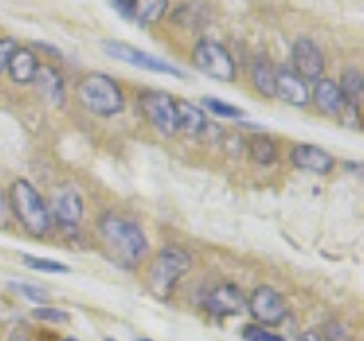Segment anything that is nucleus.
<instances>
[{
  "instance_id": "nucleus-30",
  "label": "nucleus",
  "mask_w": 364,
  "mask_h": 341,
  "mask_svg": "<svg viewBox=\"0 0 364 341\" xmlns=\"http://www.w3.org/2000/svg\"><path fill=\"white\" fill-rule=\"evenodd\" d=\"M5 214H7V207H5V198H3V191H0V225H5Z\"/></svg>"
},
{
  "instance_id": "nucleus-33",
  "label": "nucleus",
  "mask_w": 364,
  "mask_h": 341,
  "mask_svg": "<svg viewBox=\"0 0 364 341\" xmlns=\"http://www.w3.org/2000/svg\"><path fill=\"white\" fill-rule=\"evenodd\" d=\"M139 341H151V339H139Z\"/></svg>"
},
{
  "instance_id": "nucleus-29",
  "label": "nucleus",
  "mask_w": 364,
  "mask_h": 341,
  "mask_svg": "<svg viewBox=\"0 0 364 341\" xmlns=\"http://www.w3.org/2000/svg\"><path fill=\"white\" fill-rule=\"evenodd\" d=\"M112 5L117 7L121 14L128 18V9H130V0H112Z\"/></svg>"
},
{
  "instance_id": "nucleus-8",
  "label": "nucleus",
  "mask_w": 364,
  "mask_h": 341,
  "mask_svg": "<svg viewBox=\"0 0 364 341\" xmlns=\"http://www.w3.org/2000/svg\"><path fill=\"white\" fill-rule=\"evenodd\" d=\"M248 310L259 325H280L289 314L282 296L273 287H267V284H262L250 293Z\"/></svg>"
},
{
  "instance_id": "nucleus-32",
  "label": "nucleus",
  "mask_w": 364,
  "mask_h": 341,
  "mask_svg": "<svg viewBox=\"0 0 364 341\" xmlns=\"http://www.w3.org/2000/svg\"><path fill=\"white\" fill-rule=\"evenodd\" d=\"M64 341H77V339H64Z\"/></svg>"
},
{
  "instance_id": "nucleus-14",
  "label": "nucleus",
  "mask_w": 364,
  "mask_h": 341,
  "mask_svg": "<svg viewBox=\"0 0 364 341\" xmlns=\"http://www.w3.org/2000/svg\"><path fill=\"white\" fill-rule=\"evenodd\" d=\"M312 100L316 109L326 114V117H339L346 107L344 94L339 91V85H335L333 80H316L314 91H312Z\"/></svg>"
},
{
  "instance_id": "nucleus-24",
  "label": "nucleus",
  "mask_w": 364,
  "mask_h": 341,
  "mask_svg": "<svg viewBox=\"0 0 364 341\" xmlns=\"http://www.w3.org/2000/svg\"><path fill=\"white\" fill-rule=\"evenodd\" d=\"M11 287H14L18 293H23L26 298H30L32 303H37V305H43V303H48L50 301V293L41 289V287H34V284H28V282H11Z\"/></svg>"
},
{
  "instance_id": "nucleus-19",
  "label": "nucleus",
  "mask_w": 364,
  "mask_h": 341,
  "mask_svg": "<svg viewBox=\"0 0 364 341\" xmlns=\"http://www.w3.org/2000/svg\"><path fill=\"white\" fill-rule=\"evenodd\" d=\"M250 77H253V85L264 98L276 96V71L267 60H257L250 68Z\"/></svg>"
},
{
  "instance_id": "nucleus-21",
  "label": "nucleus",
  "mask_w": 364,
  "mask_h": 341,
  "mask_svg": "<svg viewBox=\"0 0 364 341\" xmlns=\"http://www.w3.org/2000/svg\"><path fill=\"white\" fill-rule=\"evenodd\" d=\"M248 151H250V157H253V162L257 164H271L276 162V144H273L269 136H253V139L248 141Z\"/></svg>"
},
{
  "instance_id": "nucleus-1",
  "label": "nucleus",
  "mask_w": 364,
  "mask_h": 341,
  "mask_svg": "<svg viewBox=\"0 0 364 341\" xmlns=\"http://www.w3.org/2000/svg\"><path fill=\"white\" fill-rule=\"evenodd\" d=\"M98 237L107 257L121 269H134L146 257L148 242L141 227L117 214H105L98 223Z\"/></svg>"
},
{
  "instance_id": "nucleus-31",
  "label": "nucleus",
  "mask_w": 364,
  "mask_h": 341,
  "mask_svg": "<svg viewBox=\"0 0 364 341\" xmlns=\"http://www.w3.org/2000/svg\"><path fill=\"white\" fill-rule=\"evenodd\" d=\"M301 341H321V339H318L316 332H305V335L301 337Z\"/></svg>"
},
{
  "instance_id": "nucleus-16",
  "label": "nucleus",
  "mask_w": 364,
  "mask_h": 341,
  "mask_svg": "<svg viewBox=\"0 0 364 341\" xmlns=\"http://www.w3.org/2000/svg\"><path fill=\"white\" fill-rule=\"evenodd\" d=\"M32 82L37 85V89L41 91V94L50 102H55V105H62L64 102V80L60 73H57V68L39 66V71H37V75H34Z\"/></svg>"
},
{
  "instance_id": "nucleus-28",
  "label": "nucleus",
  "mask_w": 364,
  "mask_h": 341,
  "mask_svg": "<svg viewBox=\"0 0 364 341\" xmlns=\"http://www.w3.org/2000/svg\"><path fill=\"white\" fill-rule=\"evenodd\" d=\"M326 335H328V341H344L346 339V332L341 330V325H337V323H330L328 328H326Z\"/></svg>"
},
{
  "instance_id": "nucleus-12",
  "label": "nucleus",
  "mask_w": 364,
  "mask_h": 341,
  "mask_svg": "<svg viewBox=\"0 0 364 341\" xmlns=\"http://www.w3.org/2000/svg\"><path fill=\"white\" fill-rule=\"evenodd\" d=\"M205 307H208V312L216 318L235 316L244 310V296L235 284H219V287H214L208 293Z\"/></svg>"
},
{
  "instance_id": "nucleus-9",
  "label": "nucleus",
  "mask_w": 364,
  "mask_h": 341,
  "mask_svg": "<svg viewBox=\"0 0 364 341\" xmlns=\"http://www.w3.org/2000/svg\"><path fill=\"white\" fill-rule=\"evenodd\" d=\"M48 212L55 216V221L62 227H75L80 221H82V212H85V205H82V198H80L77 189L71 185L55 187Z\"/></svg>"
},
{
  "instance_id": "nucleus-27",
  "label": "nucleus",
  "mask_w": 364,
  "mask_h": 341,
  "mask_svg": "<svg viewBox=\"0 0 364 341\" xmlns=\"http://www.w3.org/2000/svg\"><path fill=\"white\" fill-rule=\"evenodd\" d=\"M18 48L14 39H0V73L7 71V64L11 60V55Z\"/></svg>"
},
{
  "instance_id": "nucleus-17",
  "label": "nucleus",
  "mask_w": 364,
  "mask_h": 341,
  "mask_svg": "<svg viewBox=\"0 0 364 341\" xmlns=\"http://www.w3.org/2000/svg\"><path fill=\"white\" fill-rule=\"evenodd\" d=\"M168 9V0H130L128 18L141 23V26H153L162 21Z\"/></svg>"
},
{
  "instance_id": "nucleus-3",
  "label": "nucleus",
  "mask_w": 364,
  "mask_h": 341,
  "mask_svg": "<svg viewBox=\"0 0 364 341\" xmlns=\"http://www.w3.org/2000/svg\"><path fill=\"white\" fill-rule=\"evenodd\" d=\"M191 269V257L178 246H164L148 266V291L155 298H168L176 282Z\"/></svg>"
},
{
  "instance_id": "nucleus-15",
  "label": "nucleus",
  "mask_w": 364,
  "mask_h": 341,
  "mask_svg": "<svg viewBox=\"0 0 364 341\" xmlns=\"http://www.w3.org/2000/svg\"><path fill=\"white\" fill-rule=\"evenodd\" d=\"M7 71L11 75V80L18 85H30L34 75L39 71V62L37 57H34L32 50L28 48H16L14 55H11V60L7 64Z\"/></svg>"
},
{
  "instance_id": "nucleus-22",
  "label": "nucleus",
  "mask_w": 364,
  "mask_h": 341,
  "mask_svg": "<svg viewBox=\"0 0 364 341\" xmlns=\"http://www.w3.org/2000/svg\"><path fill=\"white\" fill-rule=\"evenodd\" d=\"M200 102H203V105L208 107L212 114H216V117H221V119H242V117H244V112L239 109L237 105H230V102L219 100V98L205 96Z\"/></svg>"
},
{
  "instance_id": "nucleus-18",
  "label": "nucleus",
  "mask_w": 364,
  "mask_h": 341,
  "mask_svg": "<svg viewBox=\"0 0 364 341\" xmlns=\"http://www.w3.org/2000/svg\"><path fill=\"white\" fill-rule=\"evenodd\" d=\"M176 112H178V130H182L185 134L196 136L208 128V119H205L203 109L193 105V102L189 100L176 102Z\"/></svg>"
},
{
  "instance_id": "nucleus-10",
  "label": "nucleus",
  "mask_w": 364,
  "mask_h": 341,
  "mask_svg": "<svg viewBox=\"0 0 364 341\" xmlns=\"http://www.w3.org/2000/svg\"><path fill=\"white\" fill-rule=\"evenodd\" d=\"M291 62H294V71L299 73L305 82H310V80H321L326 60H323V53L318 50V45L312 39L301 37L294 41Z\"/></svg>"
},
{
  "instance_id": "nucleus-23",
  "label": "nucleus",
  "mask_w": 364,
  "mask_h": 341,
  "mask_svg": "<svg viewBox=\"0 0 364 341\" xmlns=\"http://www.w3.org/2000/svg\"><path fill=\"white\" fill-rule=\"evenodd\" d=\"M23 261H26L30 269L43 271V273H68V271H71L66 264H62V261H55V259H43V257L26 255V257H23Z\"/></svg>"
},
{
  "instance_id": "nucleus-13",
  "label": "nucleus",
  "mask_w": 364,
  "mask_h": 341,
  "mask_svg": "<svg viewBox=\"0 0 364 341\" xmlns=\"http://www.w3.org/2000/svg\"><path fill=\"white\" fill-rule=\"evenodd\" d=\"M291 164L301 170H310V173L326 175L335 166V157L326 153L323 148L312 144H299L291 151Z\"/></svg>"
},
{
  "instance_id": "nucleus-6",
  "label": "nucleus",
  "mask_w": 364,
  "mask_h": 341,
  "mask_svg": "<svg viewBox=\"0 0 364 341\" xmlns=\"http://www.w3.org/2000/svg\"><path fill=\"white\" fill-rule=\"evenodd\" d=\"M139 107L144 117L153 128L164 134L173 136L178 132V112H176V100L171 98L166 91H144L139 96Z\"/></svg>"
},
{
  "instance_id": "nucleus-7",
  "label": "nucleus",
  "mask_w": 364,
  "mask_h": 341,
  "mask_svg": "<svg viewBox=\"0 0 364 341\" xmlns=\"http://www.w3.org/2000/svg\"><path fill=\"white\" fill-rule=\"evenodd\" d=\"M102 50H105L109 57L114 60H121V62H128L132 66H139L144 71H153V73H164V75H173V77H185V73L180 68L171 66L168 62L159 60V57L148 55L146 50L134 48L130 43H123V41H102Z\"/></svg>"
},
{
  "instance_id": "nucleus-25",
  "label": "nucleus",
  "mask_w": 364,
  "mask_h": 341,
  "mask_svg": "<svg viewBox=\"0 0 364 341\" xmlns=\"http://www.w3.org/2000/svg\"><path fill=\"white\" fill-rule=\"evenodd\" d=\"M32 316L46 323H68V318H71L68 312L57 310V307H37V310H32Z\"/></svg>"
},
{
  "instance_id": "nucleus-26",
  "label": "nucleus",
  "mask_w": 364,
  "mask_h": 341,
  "mask_svg": "<svg viewBox=\"0 0 364 341\" xmlns=\"http://www.w3.org/2000/svg\"><path fill=\"white\" fill-rule=\"evenodd\" d=\"M244 341H284V339L280 335H273L271 330L262 328V325H246Z\"/></svg>"
},
{
  "instance_id": "nucleus-5",
  "label": "nucleus",
  "mask_w": 364,
  "mask_h": 341,
  "mask_svg": "<svg viewBox=\"0 0 364 341\" xmlns=\"http://www.w3.org/2000/svg\"><path fill=\"white\" fill-rule=\"evenodd\" d=\"M193 66L198 68L200 73H205L212 80H221V82H232L237 77V64L230 57L223 45L214 39H200L196 43L191 55Z\"/></svg>"
},
{
  "instance_id": "nucleus-4",
  "label": "nucleus",
  "mask_w": 364,
  "mask_h": 341,
  "mask_svg": "<svg viewBox=\"0 0 364 341\" xmlns=\"http://www.w3.org/2000/svg\"><path fill=\"white\" fill-rule=\"evenodd\" d=\"M11 212L16 214L21 225L34 237H41L50 227V212L46 207L39 191L34 189L28 180H16L9 189Z\"/></svg>"
},
{
  "instance_id": "nucleus-2",
  "label": "nucleus",
  "mask_w": 364,
  "mask_h": 341,
  "mask_svg": "<svg viewBox=\"0 0 364 341\" xmlns=\"http://www.w3.org/2000/svg\"><path fill=\"white\" fill-rule=\"evenodd\" d=\"M77 100L87 112L98 114V117H114L125 105L123 91L105 73H89L80 80L77 85Z\"/></svg>"
},
{
  "instance_id": "nucleus-20",
  "label": "nucleus",
  "mask_w": 364,
  "mask_h": 341,
  "mask_svg": "<svg viewBox=\"0 0 364 341\" xmlns=\"http://www.w3.org/2000/svg\"><path fill=\"white\" fill-rule=\"evenodd\" d=\"M362 73L358 71V68H348V71H344V75H341V85H339V91L344 94V100L348 102V105L358 107L360 109V98H362Z\"/></svg>"
},
{
  "instance_id": "nucleus-11",
  "label": "nucleus",
  "mask_w": 364,
  "mask_h": 341,
  "mask_svg": "<svg viewBox=\"0 0 364 341\" xmlns=\"http://www.w3.org/2000/svg\"><path fill=\"white\" fill-rule=\"evenodd\" d=\"M276 96L282 98L287 105L305 107L310 102V89H307V82L294 68L280 66L276 68Z\"/></svg>"
}]
</instances>
